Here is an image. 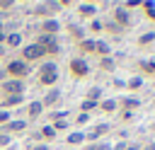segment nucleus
Here are the masks:
<instances>
[{
	"label": "nucleus",
	"mask_w": 155,
	"mask_h": 150,
	"mask_svg": "<svg viewBox=\"0 0 155 150\" xmlns=\"http://www.w3.org/2000/svg\"><path fill=\"white\" fill-rule=\"evenodd\" d=\"M39 31H41V34H46V36H58V31H61V22H58L56 17L41 19V24H39Z\"/></svg>",
	"instance_id": "obj_8"
},
{
	"label": "nucleus",
	"mask_w": 155,
	"mask_h": 150,
	"mask_svg": "<svg viewBox=\"0 0 155 150\" xmlns=\"http://www.w3.org/2000/svg\"><path fill=\"white\" fill-rule=\"evenodd\" d=\"M36 77H39V85L51 90L58 82V63L56 60H41V65L36 68Z\"/></svg>",
	"instance_id": "obj_1"
},
{
	"label": "nucleus",
	"mask_w": 155,
	"mask_h": 150,
	"mask_svg": "<svg viewBox=\"0 0 155 150\" xmlns=\"http://www.w3.org/2000/svg\"><path fill=\"white\" fill-rule=\"evenodd\" d=\"M116 102H119L121 111H133V114H136V109L140 106V99L133 97V94H126V97H121V99H116Z\"/></svg>",
	"instance_id": "obj_11"
},
{
	"label": "nucleus",
	"mask_w": 155,
	"mask_h": 150,
	"mask_svg": "<svg viewBox=\"0 0 155 150\" xmlns=\"http://www.w3.org/2000/svg\"><path fill=\"white\" fill-rule=\"evenodd\" d=\"M94 15H97V5H94V2H80V5H78V17H82V19H94Z\"/></svg>",
	"instance_id": "obj_12"
},
{
	"label": "nucleus",
	"mask_w": 155,
	"mask_h": 150,
	"mask_svg": "<svg viewBox=\"0 0 155 150\" xmlns=\"http://www.w3.org/2000/svg\"><path fill=\"white\" fill-rule=\"evenodd\" d=\"M61 102V90H56V87H51L44 97H41V104H44V109L46 106H53V104H58Z\"/></svg>",
	"instance_id": "obj_14"
},
{
	"label": "nucleus",
	"mask_w": 155,
	"mask_h": 150,
	"mask_svg": "<svg viewBox=\"0 0 155 150\" xmlns=\"http://www.w3.org/2000/svg\"><path fill=\"white\" fill-rule=\"evenodd\" d=\"M97 111H104V114H114V111H119V102H116V99H111V97H107V99H102V102H99Z\"/></svg>",
	"instance_id": "obj_15"
},
{
	"label": "nucleus",
	"mask_w": 155,
	"mask_h": 150,
	"mask_svg": "<svg viewBox=\"0 0 155 150\" xmlns=\"http://www.w3.org/2000/svg\"><path fill=\"white\" fill-rule=\"evenodd\" d=\"M82 150H99V145H97V143H87Z\"/></svg>",
	"instance_id": "obj_38"
},
{
	"label": "nucleus",
	"mask_w": 155,
	"mask_h": 150,
	"mask_svg": "<svg viewBox=\"0 0 155 150\" xmlns=\"http://www.w3.org/2000/svg\"><path fill=\"white\" fill-rule=\"evenodd\" d=\"M99 70H104V73H114V70H116V58H114V56L99 58Z\"/></svg>",
	"instance_id": "obj_19"
},
{
	"label": "nucleus",
	"mask_w": 155,
	"mask_h": 150,
	"mask_svg": "<svg viewBox=\"0 0 155 150\" xmlns=\"http://www.w3.org/2000/svg\"><path fill=\"white\" fill-rule=\"evenodd\" d=\"M10 119H12V116H10V111H5V109H0V128H2V126H5V123H7Z\"/></svg>",
	"instance_id": "obj_30"
},
{
	"label": "nucleus",
	"mask_w": 155,
	"mask_h": 150,
	"mask_svg": "<svg viewBox=\"0 0 155 150\" xmlns=\"http://www.w3.org/2000/svg\"><path fill=\"white\" fill-rule=\"evenodd\" d=\"M51 126H53V131H56V133H63V131H68V128H70V123H68V119H61V121H53Z\"/></svg>",
	"instance_id": "obj_27"
},
{
	"label": "nucleus",
	"mask_w": 155,
	"mask_h": 150,
	"mask_svg": "<svg viewBox=\"0 0 155 150\" xmlns=\"http://www.w3.org/2000/svg\"><path fill=\"white\" fill-rule=\"evenodd\" d=\"M153 41H155V31H145V34L138 36V46H148V44H153Z\"/></svg>",
	"instance_id": "obj_25"
},
{
	"label": "nucleus",
	"mask_w": 155,
	"mask_h": 150,
	"mask_svg": "<svg viewBox=\"0 0 155 150\" xmlns=\"http://www.w3.org/2000/svg\"><path fill=\"white\" fill-rule=\"evenodd\" d=\"M111 22H114L119 29H126V27H131V12H128L124 5H119V7H114V12H111Z\"/></svg>",
	"instance_id": "obj_5"
},
{
	"label": "nucleus",
	"mask_w": 155,
	"mask_h": 150,
	"mask_svg": "<svg viewBox=\"0 0 155 150\" xmlns=\"http://www.w3.org/2000/svg\"><path fill=\"white\" fill-rule=\"evenodd\" d=\"M19 46H22V34L19 31H7L5 48H19Z\"/></svg>",
	"instance_id": "obj_17"
},
{
	"label": "nucleus",
	"mask_w": 155,
	"mask_h": 150,
	"mask_svg": "<svg viewBox=\"0 0 155 150\" xmlns=\"http://www.w3.org/2000/svg\"><path fill=\"white\" fill-rule=\"evenodd\" d=\"M150 131H153V133H155V121H153V123H150Z\"/></svg>",
	"instance_id": "obj_43"
},
{
	"label": "nucleus",
	"mask_w": 155,
	"mask_h": 150,
	"mask_svg": "<svg viewBox=\"0 0 155 150\" xmlns=\"http://www.w3.org/2000/svg\"><path fill=\"white\" fill-rule=\"evenodd\" d=\"M119 119H121V121H131V119H133V111H121Z\"/></svg>",
	"instance_id": "obj_33"
},
{
	"label": "nucleus",
	"mask_w": 155,
	"mask_h": 150,
	"mask_svg": "<svg viewBox=\"0 0 155 150\" xmlns=\"http://www.w3.org/2000/svg\"><path fill=\"white\" fill-rule=\"evenodd\" d=\"M140 87H143V77H140V75H133V77L126 80V90H133V92H136V90H140Z\"/></svg>",
	"instance_id": "obj_24"
},
{
	"label": "nucleus",
	"mask_w": 155,
	"mask_h": 150,
	"mask_svg": "<svg viewBox=\"0 0 155 150\" xmlns=\"http://www.w3.org/2000/svg\"><path fill=\"white\" fill-rule=\"evenodd\" d=\"M5 77H7V75H5V70H0V82H2Z\"/></svg>",
	"instance_id": "obj_41"
},
{
	"label": "nucleus",
	"mask_w": 155,
	"mask_h": 150,
	"mask_svg": "<svg viewBox=\"0 0 155 150\" xmlns=\"http://www.w3.org/2000/svg\"><path fill=\"white\" fill-rule=\"evenodd\" d=\"M104 29H109L111 34H119V31H121V29H119V27H116L114 22H104Z\"/></svg>",
	"instance_id": "obj_31"
},
{
	"label": "nucleus",
	"mask_w": 155,
	"mask_h": 150,
	"mask_svg": "<svg viewBox=\"0 0 155 150\" xmlns=\"http://www.w3.org/2000/svg\"><path fill=\"white\" fill-rule=\"evenodd\" d=\"M19 104H24V94H10V97L0 99V109H5V111H10L12 106H19Z\"/></svg>",
	"instance_id": "obj_13"
},
{
	"label": "nucleus",
	"mask_w": 155,
	"mask_h": 150,
	"mask_svg": "<svg viewBox=\"0 0 155 150\" xmlns=\"http://www.w3.org/2000/svg\"><path fill=\"white\" fill-rule=\"evenodd\" d=\"M65 143H68V145H82V143H85V133H82V131H70V133L65 135Z\"/></svg>",
	"instance_id": "obj_21"
},
{
	"label": "nucleus",
	"mask_w": 155,
	"mask_h": 150,
	"mask_svg": "<svg viewBox=\"0 0 155 150\" xmlns=\"http://www.w3.org/2000/svg\"><path fill=\"white\" fill-rule=\"evenodd\" d=\"M5 75L7 77H15V80H27L29 77V73H31V65L29 63H24L22 58H12V60H7L5 63Z\"/></svg>",
	"instance_id": "obj_2"
},
{
	"label": "nucleus",
	"mask_w": 155,
	"mask_h": 150,
	"mask_svg": "<svg viewBox=\"0 0 155 150\" xmlns=\"http://www.w3.org/2000/svg\"><path fill=\"white\" fill-rule=\"evenodd\" d=\"M29 150H51V148H48L46 143H36V145H31Z\"/></svg>",
	"instance_id": "obj_36"
},
{
	"label": "nucleus",
	"mask_w": 155,
	"mask_h": 150,
	"mask_svg": "<svg viewBox=\"0 0 155 150\" xmlns=\"http://www.w3.org/2000/svg\"><path fill=\"white\" fill-rule=\"evenodd\" d=\"M10 143H12V135H10V133H5V131L0 128V148H7Z\"/></svg>",
	"instance_id": "obj_28"
},
{
	"label": "nucleus",
	"mask_w": 155,
	"mask_h": 150,
	"mask_svg": "<svg viewBox=\"0 0 155 150\" xmlns=\"http://www.w3.org/2000/svg\"><path fill=\"white\" fill-rule=\"evenodd\" d=\"M126 148H128V143H126V140H119L116 145H111V150H126Z\"/></svg>",
	"instance_id": "obj_35"
},
{
	"label": "nucleus",
	"mask_w": 155,
	"mask_h": 150,
	"mask_svg": "<svg viewBox=\"0 0 155 150\" xmlns=\"http://www.w3.org/2000/svg\"><path fill=\"white\" fill-rule=\"evenodd\" d=\"M94 44H97V39H82V41H78V51H82V53H94Z\"/></svg>",
	"instance_id": "obj_22"
},
{
	"label": "nucleus",
	"mask_w": 155,
	"mask_h": 150,
	"mask_svg": "<svg viewBox=\"0 0 155 150\" xmlns=\"http://www.w3.org/2000/svg\"><path fill=\"white\" fill-rule=\"evenodd\" d=\"M70 75L78 77V80H80V77H87V75H90V63H87L82 56H80V58H73V60H70Z\"/></svg>",
	"instance_id": "obj_6"
},
{
	"label": "nucleus",
	"mask_w": 155,
	"mask_h": 150,
	"mask_svg": "<svg viewBox=\"0 0 155 150\" xmlns=\"http://www.w3.org/2000/svg\"><path fill=\"white\" fill-rule=\"evenodd\" d=\"M75 121H78V126H82V123H87V121H90V114H78V119H75Z\"/></svg>",
	"instance_id": "obj_32"
},
{
	"label": "nucleus",
	"mask_w": 155,
	"mask_h": 150,
	"mask_svg": "<svg viewBox=\"0 0 155 150\" xmlns=\"http://www.w3.org/2000/svg\"><path fill=\"white\" fill-rule=\"evenodd\" d=\"M0 31H5V27H2V19H0Z\"/></svg>",
	"instance_id": "obj_44"
},
{
	"label": "nucleus",
	"mask_w": 155,
	"mask_h": 150,
	"mask_svg": "<svg viewBox=\"0 0 155 150\" xmlns=\"http://www.w3.org/2000/svg\"><path fill=\"white\" fill-rule=\"evenodd\" d=\"M24 111H27V121L31 123V121H36L46 109H44V104H41V99H31L27 106H24Z\"/></svg>",
	"instance_id": "obj_10"
},
{
	"label": "nucleus",
	"mask_w": 155,
	"mask_h": 150,
	"mask_svg": "<svg viewBox=\"0 0 155 150\" xmlns=\"http://www.w3.org/2000/svg\"><path fill=\"white\" fill-rule=\"evenodd\" d=\"M12 7H15L12 0H2V2H0V10H12Z\"/></svg>",
	"instance_id": "obj_34"
},
{
	"label": "nucleus",
	"mask_w": 155,
	"mask_h": 150,
	"mask_svg": "<svg viewBox=\"0 0 155 150\" xmlns=\"http://www.w3.org/2000/svg\"><path fill=\"white\" fill-rule=\"evenodd\" d=\"M97 145H99V150H111V143H107V140H99Z\"/></svg>",
	"instance_id": "obj_37"
},
{
	"label": "nucleus",
	"mask_w": 155,
	"mask_h": 150,
	"mask_svg": "<svg viewBox=\"0 0 155 150\" xmlns=\"http://www.w3.org/2000/svg\"><path fill=\"white\" fill-rule=\"evenodd\" d=\"M27 90V82L24 80H15V77H5L0 82V92L2 97H10V94H24Z\"/></svg>",
	"instance_id": "obj_4"
},
{
	"label": "nucleus",
	"mask_w": 155,
	"mask_h": 150,
	"mask_svg": "<svg viewBox=\"0 0 155 150\" xmlns=\"http://www.w3.org/2000/svg\"><path fill=\"white\" fill-rule=\"evenodd\" d=\"M56 135H58V133L53 131V126H51V123H46V126H41V128H39V140H44V143H46V140L51 143Z\"/></svg>",
	"instance_id": "obj_18"
},
{
	"label": "nucleus",
	"mask_w": 155,
	"mask_h": 150,
	"mask_svg": "<svg viewBox=\"0 0 155 150\" xmlns=\"http://www.w3.org/2000/svg\"><path fill=\"white\" fill-rule=\"evenodd\" d=\"M27 128H29V121H27V119H10V121L2 126V131L10 133V135H15V133H24Z\"/></svg>",
	"instance_id": "obj_9"
},
{
	"label": "nucleus",
	"mask_w": 155,
	"mask_h": 150,
	"mask_svg": "<svg viewBox=\"0 0 155 150\" xmlns=\"http://www.w3.org/2000/svg\"><path fill=\"white\" fill-rule=\"evenodd\" d=\"M19 58L31 65L34 60H44V58H46V51H44V46H39L36 41H31V44H24V46H22Z\"/></svg>",
	"instance_id": "obj_3"
},
{
	"label": "nucleus",
	"mask_w": 155,
	"mask_h": 150,
	"mask_svg": "<svg viewBox=\"0 0 155 150\" xmlns=\"http://www.w3.org/2000/svg\"><path fill=\"white\" fill-rule=\"evenodd\" d=\"M102 29H104V22H102V19H97V17H94V19H92V22H90V31H102Z\"/></svg>",
	"instance_id": "obj_29"
},
{
	"label": "nucleus",
	"mask_w": 155,
	"mask_h": 150,
	"mask_svg": "<svg viewBox=\"0 0 155 150\" xmlns=\"http://www.w3.org/2000/svg\"><path fill=\"white\" fill-rule=\"evenodd\" d=\"M85 99H90V102H97V104H99V102L104 99V90L94 85V87H90V90H87V94H85Z\"/></svg>",
	"instance_id": "obj_20"
},
{
	"label": "nucleus",
	"mask_w": 155,
	"mask_h": 150,
	"mask_svg": "<svg viewBox=\"0 0 155 150\" xmlns=\"http://www.w3.org/2000/svg\"><path fill=\"white\" fill-rule=\"evenodd\" d=\"M138 68H140L145 75H155V65H153V60H140Z\"/></svg>",
	"instance_id": "obj_26"
},
{
	"label": "nucleus",
	"mask_w": 155,
	"mask_h": 150,
	"mask_svg": "<svg viewBox=\"0 0 155 150\" xmlns=\"http://www.w3.org/2000/svg\"><path fill=\"white\" fill-rule=\"evenodd\" d=\"M153 65H155V58H153Z\"/></svg>",
	"instance_id": "obj_45"
},
{
	"label": "nucleus",
	"mask_w": 155,
	"mask_h": 150,
	"mask_svg": "<svg viewBox=\"0 0 155 150\" xmlns=\"http://www.w3.org/2000/svg\"><path fill=\"white\" fill-rule=\"evenodd\" d=\"M109 131H111V126H109L107 121L94 123V126H92V131H90V133H85V143H99V138H102V135H107Z\"/></svg>",
	"instance_id": "obj_7"
},
{
	"label": "nucleus",
	"mask_w": 155,
	"mask_h": 150,
	"mask_svg": "<svg viewBox=\"0 0 155 150\" xmlns=\"http://www.w3.org/2000/svg\"><path fill=\"white\" fill-rule=\"evenodd\" d=\"M2 53H5V46H2V44H0V58H2Z\"/></svg>",
	"instance_id": "obj_42"
},
{
	"label": "nucleus",
	"mask_w": 155,
	"mask_h": 150,
	"mask_svg": "<svg viewBox=\"0 0 155 150\" xmlns=\"http://www.w3.org/2000/svg\"><path fill=\"white\" fill-rule=\"evenodd\" d=\"M97 106H99L97 102H90V99H82L78 109H80V114H92V111H97Z\"/></svg>",
	"instance_id": "obj_23"
},
{
	"label": "nucleus",
	"mask_w": 155,
	"mask_h": 150,
	"mask_svg": "<svg viewBox=\"0 0 155 150\" xmlns=\"http://www.w3.org/2000/svg\"><path fill=\"white\" fill-rule=\"evenodd\" d=\"M140 150H155V140H153V143H148V145H140Z\"/></svg>",
	"instance_id": "obj_39"
},
{
	"label": "nucleus",
	"mask_w": 155,
	"mask_h": 150,
	"mask_svg": "<svg viewBox=\"0 0 155 150\" xmlns=\"http://www.w3.org/2000/svg\"><path fill=\"white\" fill-rule=\"evenodd\" d=\"M126 150H140V145H138V143H128V148H126Z\"/></svg>",
	"instance_id": "obj_40"
},
{
	"label": "nucleus",
	"mask_w": 155,
	"mask_h": 150,
	"mask_svg": "<svg viewBox=\"0 0 155 150\" xmlns=\"http://www.w3.org/2000/svg\"><path fill=\"white\" fill-rule=\"evenodd\" d=\"M94 56H99V58H107V56H111V46H109V41H104V39H97V44H94Z\"/></svg>",
	"instance_id": "obj_16"
}]
</instances>
